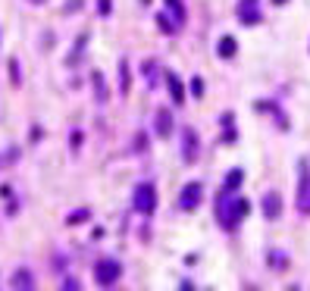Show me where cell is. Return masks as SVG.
<instances>
[{"label": "cell", "mask_w": 310, "mask_h": 291, "mask_svg": "<svg viewBox=\"0 0 310 291\" xmlns=\"http://www.w3.org/2000/svg\"><path fill=\"white\" fill-rule=\"evenodd\" d=\"M251 210V204L248 201H242V197H235V191H223V197H220V226H226V229H235L242 220H245V213Z\"/></svg>", "instance_id": "1"}, {"label": "cell", "mask_w": 310, "mask_h": 291, "mask_svg": "<svg viewBox=\"0 0 310 291\" xmlns=\"http://www.w3.org/2000/svg\"><path fill=\"white\" fill-rule=\"evenodd\" d=\"M119 276H122V266H119L113 257L97 260V266H94V279H97V285L110 288V285H116V282H119Z\"/></svg>", "instance_id": "2"}, {"label": "cell", "mask_w": 310, "mask_h": 291, "mask_svg": "<svg viewBox=\"0 0 310 291\" xmlns=\"http://www.w3.org/2000/svg\"><path fill=\"white\" fill-rule=\"evenodd\" d=\"M135 210H138V213H148V216L157 210V188H154V185L141 181V185L135 188Z\"/></svg>", "instance_id": "3"}, {"label": "cell", "mask_w": 310, "mask_h": 291, "mask_svg": "<svg viewBox=\"0 0 310 291\" xmlns=\"http://www.w3.org/2000/svg\"><path fill=\"white\" fill-rule=\"evenodd\" d=\"M200 197H204V185L200 181H188L185 188H182V194H179V210H194V207H200Z\"/></svg>", "instance_id": "4"}, {"label": "cell", "mask_w": 310, "mask_h": 291, "mask_svg": "<svg viewBox=\"0 0 310 291\" xmlns=\"http://www.w3.org/2000/svg\"><path fill=\"white\" fill-rule=\"evenodd\" d=\"M298 213L310 216V166L301 163V175H298Z\"/></svg>", "instance_id": "5"}, {"label": "cell", "mask_w": 310, "mask_h": 291, "mask_svg": "<svg viewBox=\"0 0 310 291\" xmlns=\"http://www.w3.org/2000/svg\"><path fill=\"white\" fill-rule=\"evenodd\" d=\"M238 19H242V25L260 22V7H257V0H242V4H238Z\"/></svg>", "instance_id": "6"}, {"label": "cell", "mask_w": 310, "mask_h": 291, "mask_svg": "<svg viewBox=\"0 0 310 291\" xmlns=\"http://www.w3.org/2000/svg\"><path fill=\"white\" fill-rule=\"evenodd\" d=\"M194 157H197V135L191 129H185V132H182V160L194 163Z\"/></svg>", "instance_id": "7"}, {"label": "cell", "mask_w": 310, "mask_h": 291, "mask_svg": "<svg viewBox=\"0 0 310 291\" xmlns=\"http://www.w3.org/2000/svg\"><path fill=\"white\" fill-rule=\"evenodd\" d=\"M263 216H266V220H279V216H282V197L276 191H269L263 197Z\"/></svg>", "instance_id": "8"}, {"label": "cell", "mask_w": 310, "mask_h": 291, "mask_svg": "<svg viewBox=\"0 0 310 291\" xmlns=\"http://www.w3.org/2000/svg\"><path fill=\"white\" fill-rule=\"evenodd\" d=\"M10 285H13V288H31V285H35V276H31L28 269H16L13 279H10Z\"/></svg>", "instance_id": "9"}, {"label": "cell", "mask_w": 310, "mask_h": 291, "mask_svg": "<svg viewBox=\"0 0 310 291\" xmlns=\"http://www.w3.org/2000/svg\"><path fill=\"white\" fill-rule=\"evenodd\" d=\"M169 132H173L169 110H160V113H157V135H160V138H169Z\"/></svg>", "instance_id": "10"}, {"label": "cell", "mask_w": 310, "mask_h": 291, "mask_svg": "<svg viewBox=\"0 0 310 291\" xmlns=\"http://www.w3.org/2000/svg\"><path fill=\"white\" fill-rule=\"evenodd\" d=\"M166 82H169V94H173V100L182 103V100H185V88H182V82H179L176 76H166Z\"/></svg>", "instance_id": "11"}, {"label": "cell", "mask_w": 310, "mask_h": 291, "mask_svg": "<svg viewBox=\"0 0 310 291\" xmlns=\"http://www.w3.org/2000/svg\"><path fill=\"white\" fill-rule=\"evenodd\" d=\"M122 69H119V91H122V94H129V85H132V76H129V63H119Z\"/></svg>", "instance_id": "12"}, {"label": "cell", "mask_w": 310, "mask_h": 291, "mask_svg": "<svg viewBox=\"0 0 310 291\" xmlns=\"http://www.w3.org/2000/svg\"><path fill=\"white\" fill-rule=\"evenodd\" d=\"M166 7H169V10L176 13L173 19H176V28H179L182 22H185V7H182V0H166Z\"/></svg>", "instance_id": "13"}, {"label": "cell", "mask_w": 310, "mask_h": 291, "mask_svg": "<svg viewBox=\"0 0 310 291\" xmlns=\"http://www.w3.org/2000/svg\"><path fill=\"white\" fill-rule=\"evenodd\" d=\"M216 53H220V57H235V38H226L220 41V47H216Z\"/></svg>", "instance_id": "14"}, {"label": "cell", "mask_w": 310, "mask_h": 291, "mask_svg": "<svg viewBox=\"0 0 310 291\" xmlns=\"http://www.w3.org/2000/svg\"><path fill=\"white\" fill-rule=\"evenodd\" d=\"M238 185H242V169H232V172H229V178L223 181V191H235Z\"/></svg>", "instance_id": "15"}, {"label": "cell", "mask_w": 310, "mask_h": 291, "mask_svg": "<svg viewBox=\"0 0 310 291\" xmlns=\"http://www.w3.org/2000/svg\"><path fill=\"white\" fill-rule=\"evenodd\" d=\"M141 72H144V79H148V85H154V82H157V72H160V69H157V63H154V60H144Z\"/></svg>", "instance_id": "16"}, {"label": "cell", "mask_w": 310, "mask_h": 291, "mask_svg": "<svg viewBox=\"0 0 310 291\" xmlns=\"http://www.w3.org/2000/svg\"><path fill=\"white\" fill-rule=\"evenodd\" d=\"M85 220H88V210H72L66 223H69V226H79V223H85Z\"/></svg>", "instance_id": "17"}, {"label": "cell", "mask_w": 310, "mask_h": 291, "mask_svg": "<svg viewBox=\"0 0 310 291\" xmlns=\"http://www.w3.org/2000/svg\"><path fill=\"white\" fill-rule=\"evenodd\" d=\"M94 88H97V100H107V85L100 76H94Z\"/></svg>", "instance_id": "18"}, {"label": "cell", "mask_w": 310, "mask_h": 291, "mask_svg": "<svg viewBox=\"0 0 310 291\" xmlns=\"http://www.w3.org/2000/svg\"><path fill=\"white\" fill-rule=\"evenodd\" d=\"M191 94H194V97L204 94V82H200V79H191Z\"/></svg>", "instance_id": "19"}, {"label": "cell", "mask_w": 310, "mask_h": 291, "mask_svg": "<svg viewBox=\"0 0 310 291\" xmlns=\"http://www.w3.org/2000/svg\"><path fill=\"white\" fill-rule=\"evenodd\" d=\"M72 148H82V132H72Z\"/></svg>", "instance_id": "20"}, {"label": "cell", "mask_w": 310, "mask_h": 291, "mask_svg": "<svg viewBox=\"0 0 310 291\" xmlns=\"http://www.w3.org/2000/svg\"><path fill=\"white\" fill-rule=\"evenodd\" d=\"M97 10L100 13H110V0H97Z\"/></svg>", "instance_id": "21"}, {"label": "cell", "mask_w": 310, "mask_h": 291, "mask_svg": "<svg viewBox=\"0 0 310 291\" xmlns=\"http://www.w3.org/2000/svg\"><path fill=\"white\" fill-rule=\"evenodd\" d=\"M28 4H47V0H28Z\"/></svg>", "instance_id": "22"}, {"label": "cell", "mask_w": 310, "mask_h": 291, "mask_svg": "<svg viewBox=\"0 0 310 291\" xmlns=\"http://www.w3.org/2000/svg\"><path fill=\"white\" fill-rule=\"evenodd\" d=\"M272 4H285V0H272Z\"/></svg>", "instance_id": "23"}]
</instances>
